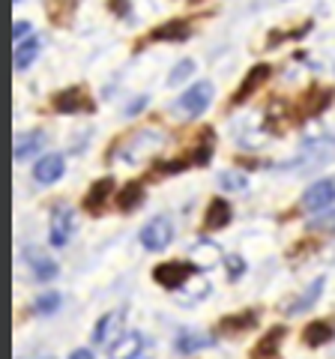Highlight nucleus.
<instances>
[{"instance_id":"obj_24","label":"nucleus","mask_w":335,"mask_h":359,"mask_svg":"<svg viewBox=\"0 0 335 359\" xmlns=\"http://www.w3.org/2000/svg\"><path fill=\"white\" fill-rule=\"evenodd\" d=\"M75 9H78V0H48V15L54 25H60V27L69 25Z\"/></svg>"},{"instance_id":"obj_22","label":"nucleus","mask_w":335,"mask_h":359,"mask_svg":"<svg viewBox=\"0 0 335 359\" xmlns=\"http://www.w3.org/2000/svg\"><path fill=\"white\" fill-rule=\"evenodd\" d=\"M332 327L327 320H311L308 327L303 330V341L308 344V347H323V344H329L332 341Z\"/></svg>"},{"instance_id":"obj_12","label":"nucleus","mask_w":335,"mask_h":359,"mask_svg":"<svg viewBox=\"0 0 335 359\" xmlns=\"http://www.w3.org/2000/svg\"><path fill=\"white\" fill-rule=\"evenodd\" d=\"M114 195V177H102V180H96V183L90 186V192L84 195V201H81V207L87 210V212H102V207L108 204V198Z\"/></svg>"},{"instance_id":"obj_15","label":"nucleus","mask_w":335,"mask_h":359,"mask_svg":"<svg viewBox=\"0 0 335 359\" xmlns=\"http://www.w3.org/2000/svg\"><path fill=\"white\" fill-rule=\"evenodd\" d=\"M231 219H233V210H231V204L225 198H213L210 201V207H207V212H204V228L207 231H221V228H228L231 224Z\"/></svg>"},{"instance_id":"obj_32","label":"nucleus","mask_w":335,"mask_h":359,"mask_svg":"<svg viewBox=\"0 0 335 359\" xmlns=\"http://www.w3.org/2000/svg\"><path fill=\"white\" fill-rule=\"evenodd\" d=\"M30 33V21H25V18H18L15 21V27H13V36H15V42H21Z\"/></svg>"},{"instance_id":"obj_10","label":"nucleus","mask_w":335,"mask_h":359,"mask_svg":"<svg viewBox=\"0 0 335 359\" xmlns=\"http://www.w3.org/2000/svg\"><path fill=\"white\" fill-rule=\"evenodd\" d=\"M63 171H66L63 156L60 153H46L36 165H33V180L42 183V186H51V183H57V180L63 177Z\"/></svg>"},{"instance_id":"obj_8","label":"nucleus","mask_w":335,"mask_h":359,"mask_svg":"<svg viewBox=\"0 0 335 359\" xmlns=\"http://www.w3.org/2000/svg\"><path fill=\"white\" fill-rule=\"evenodd\" d=\"M270 75H273V66L270 63H258L252 72H245L242 84L237 87V93H233V105H242L245 99H252L266 81H270Z\"/></svg>"},{"instance_id":"obj_28","label":"nucleus","mask_w":335,"mask_h":359,"mask_svg":"<svg viewBox=\"0 0 335 359\" xmlns=\"http://www.w3.org/2000/svg\"><path fill=\"white\" fill-rule=\"evenodd\" d=\"M221 189H228V192H245V186H249V180H245V174H237V171H225L219 177Z\"/></svg>"},{"instance_id":"obj_30","label":"nucleus","mask_w":335,"mask_h":359,"mask_svg":"<svg viewBox=\"0 0 335 359\" xmlns=\"http://www.w3.org/2000/svg\"><path fill=\"white\" fill-rule=\"evenodd\" d=\"M225 269H228V278H231V282H237V278L245 273V261H242L240 255H228V257H225Z\"/></svg>"},{"instance_id":"obj_3","label":"nucleus","mask_w":335,"mask_h":359,"mask_svg":"<svg viewBox=\"0 0 335 359\" xmlns=\"http://www.w3.org/2000/svg\"><path fill=\"white\" fill-rule=\"evenodd\" d=\"M171 240H174V222L168 216H156L141 228V245L144 249H150V252L168 249Z\"/></svg>"},{"instance_id":"obj_23","label":"nucleus","mask_w":335,"mask_h":359,"mask_svg":"<svg viewBox=\"0 0 335 359\" xmlns=\"http://www.w3.org/2000/svg\"><path fill=\"white\" fill-rule=\"evenodd\" d=\"M282 341H285V327H273L258 344H254L252 356H258V359H261V356H275L278 347H282Z\"/></svg>"},{"instance_id":"obj_1","label":"nucleus","mask_w":335,"mask_h":359,"mask_svg":"<svg viewBox=\"0 0 335 359\" xmlns=\"http://www.w3.org/2000/svg\"><path fill=\"white\" fill-rule=\"evenodd\" d=\"M198 273V264H189V261H165L153 269V282L165 287V290H183L189 282L195 278Z\"/></svg>"},{"instance_id":"obj_34","label":"nucleus","mask_w":335,"mask_h":359,"mask_svg":"<svg viewBox=\"0 0 335 359\" xmlns=\"http://www.w3.org/2000/svg\"><path fill=\"white\" fill-rule=\"evenodd\" d=\"M144 105H147V96H138V99H135V102H132V105L126 108V114H129V117H132V114H138V111H141Z\"/></svg>"},{"instance_id":"obj_20","label":"nucleus","mask_w":335,"mask_h":359,"mask_svg":"<svg viewBox=\"0 0 335 359\" xmlns=\"http://www.w3.org/2000/svg\"><path fill=\"white\" fill-rule=\"evenodd\" d=\"M141 201H144V186L138 183V180H132V183H126L117 192V210L120 212H132V210L141 207Z\"/></svg>"},{"instance_id":"obj_13","label":"nucleus","mask_w":335,"mask_h":359,"mask_svg":"<svg viewBox=\"0 0 335 359\" xmlns=\"http://www.w3.org/2000/svg\"><path fill=\"white\" fill-rule=\"evenodd\" d=\"M323 287H327V278H315L308 287H306V294H299V297H294V299H287L285 306H282V314H299V311H308L315 302L320 299V294H323Z\"/></svg>"},{"instance_id":"obj_18","label":"nucleus","mask_w":335,"mask_h":359,"mask_svg":"<svg viewBox=\"0 0 335 359\" xmlns=\"http://www.w3.org/2000/svg\"><path fill=\"white\" fill-rule=\"evenodd\" d=\"M42 144H46V132H42V129L18 132L15 135V159H27L30 153L42 150Z\"/></svg>"},{"instance_id":"obj_35","label":"nucleus","mask_w":335,"mask_h":359,"mask_svg":"<svg viewBox=\"0 0 335 359\" xmlns=\"http://www.w3.org/2000/svg\"><path fill=\"white\" fill-rule=\"evenodd\" d=\"M90 356H93V353L87 351V347H81V351H72V353H69V359H90Z\"/></svg>"},{"instance_id":"obj_25","label":"nucleus","mask_w":335,"mask_h":359,"mask_svg":"<svg viewBox=\"0 0 335 359\" xmlns=\"http://www.w3.org/2000/svg\"><path fill=\"white\" fill-rule=\"evenodd\" d=\"M195 255H198V264H200V266H216V264L221 261V252L216 249L213 243H207V240H200V243L195 245Z\"/></svg>"},{"instance_id":"obj_16","label":"nucleus","mask_w":335,"mask_h":359,"mask_svg":"<svg viewBox=\"0 0 335 359\" xmlns=\"http://www.w3.org/2000/svg\"><path fill=\"white\" fill-rule=\"evenodd\" d=\"M144 351V335L141 332H126L108 347V356L111 359H135Z\"/></svg>"},{"instance_id":"obj_11","label":"nucleus","mask_w":335,"mask_h":359,"mask_svg":"<svg viewBox=\"0 0 335 359\" xmlns=\"http://www.w3.org/2000/svg\"><path fill=\"white\" fill-rule=\"evenodd\" d=\"M332 102V90L329 87H311L299 96V105H296V117H311V114H320L323 108Z\"/></svg>"},{"instance_id":"obj_27","label":"nucleus","mask_w":335,"mask_h":359,"mask_svg":"<svg viewBox=\"0 0 335 359\" xmlns=\"http://www.w3.org/2000/svg\"><path fill=\"white\" fill-rule=\"evenodd\" d=\"M57 309H60V294H54V290L42 294L36 302H33V311H36V314H54Z\"/></svg>"},{"instance_id":"obj_6","label":"nucleus","mask_w":335,"mask_h":359,"mask_svg":"<svg viewBox=\"0 0 335 359\" xmlns=\"http://www.w3.org/2000/svg\"><path fill=\"white\" fill-rule=\"evenodd\" d=\"M51 108L57 114H78V111H90V99H87L84 87H66L57 96H51Z\"/></svg>"},{"instance_id":"obj_19","label":"nucleus","mask_w":335,"mask_h":359,"mask_svg":"<svg viewBox=\"0 0 335 359\" xmlns=\"http://www.w3.org/2000/svg\"><path fill=\"white\" fill-rule=\"evenodd\" d=\"M210 344H213V339H210V335L195 332V330H183V332L174 339V351H177V353H195V351H200V347H210Z\"/></svg>"},{"instance_id":"obj_5","label":"nucleus","mask_w":335,"mask_h":359,"mask_svg":"<svg viewBox=\"0 0 335 359\" xmlns=\"http://www.w3.org/2000/svg\"><path fill=\"white\" fill-rule=\"evenodd\" d=\"M72 231H75V212L72 207H57L51 212V228H48V243L51 245H66L72 240Z\"/></svg>"},{"instance_id":"obj_9","label":"nucleus","mask_w":335,"mask_h":359,"mask_svg":"<svg viewBox=\"0 0 335 359\" xmlns=\"http://www.w3.org/2000/svg\"><path fill=\"white\" fill-rule=\"evenodd\" d=\"M189 36H192V25H189L186 18H174V21L159 25L156 30H150L147 36H144V42H186Z\"/></svg>"},{"instance_id":"obj_31","label":"nucleus","mask_w":335,"mask_h":359,"mask_svg":"<svg viewBox=\"0 0 335 359\" xmlns=\"http://www.w3.org/2000/svg\"><path fill=\"white\" fill-rule=\"evenodd\" d=\"M189 165H192V156H189V159H171V162H162V165H159V174H183Z\"/></svg>"},{"instance_id":"obj_33","label":"nucleus","mask_w":335,"mask_h":359,"mask_svg":"<svg viewBox=\"0 0 335 359\" xmlns=\"http://www.w3.org/2000/svg\"><path fill=\"white\" fill-rule=\"evenodd\" d=\"M111 9H114V13L117 15H126L129 13V0H111V4H108Z\"/></svg>"},{"instance_id":"obj_17","label":"nucleus","mask_w":335,"mask_h":359,"mask_svg":"<svg viewBox=\"0 0 335 359\" xmlns=\"http://www.w3.org/2000/svg\"><path fill=\"white\" fill-rule=\"evenodd\" d=\"M27 261H30V273L36 282H51V278L57 276V264L36 249H27Z\"/></svg>"},{"instance_id":"obj_14","label":"nucleus","mask_w":335,"mask_h":359,"mask_svg":"<svg viewBox=\"0 0 335 359\" xmlns=\"http://www.w3.org/2000/svg\"><path fill=\"white\" fill-rule=\"evenodd\" d=\"M258 327V311L249 309V311H237V314H228V318L219 320V332L233 339V335H242L245 330H254Z\"/></svg>"},{"instance_id":"obj_29","label":"nucleus","mask_w":335,"mask_h":359,"mask_svg":"<svg viewBox=\"0 0 335 359\" xmlns=\"http://www.w3.org/2000/svg\"><path fill=\"white\" fill-rule=\"evenodd\" d=\"M192 72H195V60H180L171 69V75H168V84L171 87H177V84H183L186 78H192Z\"/></svg>"},{"instance_id":"obj_2","label":"nucleus","mask_w":335,"mask_h":359,"mask_svg":"<svg viewBox=\"0 0 335 359\" xmlns=\"http://www.w3.org/2000/svg\"><path fill=\"white\" fill-rule=\"evenodd\" d=\"M213 93L216 90H213L210 81H198V84L189 87L180 99H177V111L186 114V117H200L210 108V102H213Z\"/></svg>"},{"instance_id":"obj_7","label":"nucleus","mask_w":335,"mask_h":359,"mask_svg":"<svg viewBox=\"0 0 335 359\" xmlns=\"http://www.w3.org/2000/svg\"><path fill=\"white\" fill-rule=\"evenodd\" d=\"M123 323H126V311H108L99 318L96 330H93V344H114L120 335H123Z\"/></svg>"},{"instance_id":"obj_4","label":"nucleus","mask_w":335,"mask_h":359,"mask_svg":"<svg viewBox=\"0 0 335 359\" xmlns=\"http://www.w3.org/2000/svg\"><path fill=\"white\" fill-rule=\"evenodd\" d=\"M332 204H335V180H317L303 195V210H308V212H320Z\"/></svg>"},{"instance_id":"obj_21","label":"nucleus","mask_w":335,"mask_h":359,"mask_svg":"<svg viewBox=\"0 0 335 359\" xmlns=\"http://www.w3.org/2000/svg\"><path fill=\"white\" fill-rule=\"evenodd\" d=\"M39 48H42V42H39L36 36H30V39H21V42L15 45V69H18V72L30 69V63L39 57Z\"/></svg>"},{"instance_id":"obj_26","label":"nucleus","mask_w":335,"mask_h":359,"mask_svg":"<svg viewBox=\"0 0 335 359\" xmlns=\"http://www.w3.org/2000/svg\"><path fill=\"white\" fill-rule=\"evenodd\" d=\"M213 156V129H204V141L198 144V150L192 153V165H207Z\"/></svg>"}]
</instances>
